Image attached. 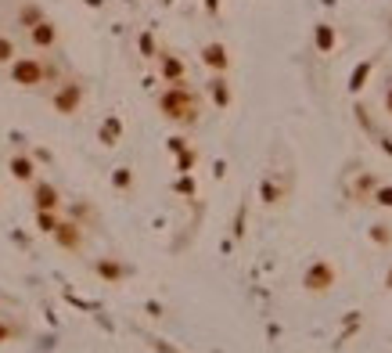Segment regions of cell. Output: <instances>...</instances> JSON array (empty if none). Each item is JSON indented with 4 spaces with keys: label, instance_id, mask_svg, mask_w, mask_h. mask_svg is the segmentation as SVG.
Returning a JSON list of instances; mask_svg holds the SVG:
<instances>
[]
</instances>
